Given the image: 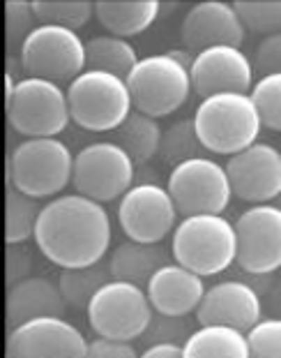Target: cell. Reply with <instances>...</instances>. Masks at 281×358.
<instances>
[{
	"label": "cell",
	"instance_id": "cell-11",
	"mask_svg": "<svg viewBox=\"0 0 281 358\" xmlns=\"http://www.w3.org/2000/svg\"><path fill=\"white\" fill-rule=\"evenodd\" d=\"M166 187H169L182 217L201 215V213L222 215V210H226L233 196L226 166L208 155L192 157L173 166Z\"/></svg>",
	"mask_w": 281,
	"mask_h": 358
},
{
	"label": "cell",
	"instance_id": "cell-28",
	"mask_svg": "<svg viewBox=\"0 0 281 358\" xmlns=\"http://www.w3.org/2000/svg\"><path fill=\"white\" fill-rule=\"evenodd\" d=\"M40 24L79 30L95 17V0H33Z\"/></svg>",
	"mask_w": 281,
	"mask_h": 358
},
{
	"label": "cell",
	"instance_id": "cell-17",
	"mask_svg": "<svg viewBox=\"0 0 281 358\" xmlns=\"http://www.w3.org/2000/svg\"><path fill=\"white\" fill-rule=\"evenodd\" d=\"M245 35L247 30L233 3H226V0H201L192 5L180 28L182 44L194 51V56L219 44L240 47L245 42Z\"/></svg>",
	"mask_w": 281,
	"mask_h": 358
},
{
	"label": "cell",
	"instance_id": "cell-34",
	"mask_svg": "<svg viewBox=\"0 0 281 358\" xmlns=\"http://www.w3.org/2000/svg\"><path fill=\"white\" fill-rule=\"evenodd\" d=\"M254 70L261 77L281 72V33L270 35L258 44L256 58H254Z\"/></svg>",
	"mask_w": 281,
	"mask_h": 358
},
{
	"label": "cell",
	"instance_id": "cell-12",
	"mask_svg": "<svg viewBox=\"0 0 281 358\" xmlns=\"http://www.w3.org/2000/svg\"><path fill=\"white\" fill-rule=\"evenodd\" d=\"M178 206L169 187L157 182L132 185L118 206V222L127 241L157 245L178 227Z\"/></svg>",
	"mask_w": 281,
	"mask_h": 358
},
{
	"label": "cell",
	"instance_id": "cell-6",
	"mask_svg": "<svg viewBox=\"0 0 281 358\" xmlns=\"http://www.w3.org/2000/svg\"><path fill=\"white\" fill-rule=\"evenodd\" d=\"M72 120L88 132H116L132 116L134 100L127 79L86 70L67 86Z\"/></svg>",
	"mask_w": 281,
	"mask_h": 358
},
{
	"label": "cell",
	"instance_id": "cell-15",
	"mask_svg": "<svg viewBox=\"0 0 281 358\" xmlns=\"http://www.w3.org/2000/svg\"><path fill=\"white\" fill-rule=\"evenodd\" d=\"M233 194L249 203H272L281 194V150L256 141L226 162Z\"/></svg>",
	"mask_w": 281,
	"mask_h": 358
},
{
	"label": "cell",
	"instance_id": "cell-25",
	"mask_svg": "<svg viewBox=\"0 0 281 358\" xmlns=\"http://www.w3.org/2000/svg\"><path fill=\"white\" fill-rule=\"evenodd\" d=\"M162 127H159L157 118H150L141 111H132L123 125L116 129V141L118 146H123L129 157L134 162H148L155 155H159L162 148Z\"/></svg>",
	"mask_w": 281,
	"mask_h": 358
},
{
	"label": "cell",
	"instance_id": "cell-19",
	"mask_svg": "<svg viewBox=\"0 0 281 358\" xmlns=\"http://www.w3.org/2000/svg\"><path fill=\"white\" fill-rule=\"evenodd\" d=\"M148 299L153 308L162 317L178 319L187 317L189 312H196L205 296V282L199 273L185 268L178 262H171L162 266L153 278H150Z\"/></svg>",
	"mask_w": 281,
	"mask_h": 358
},
{
	"label": "cell",
	"instance_id": "cell-8",
	"mask_svg": "<svg viewBox=\"0 0 281 358\" xmlns=\"http://www.w3.org/2000/svg\"><path fill=\"white\" fill-rule=\"evenodd\" d=\"M26 77L47 81H74L88 70V49L72 28L40 24L19 49Z\"/></svg>",
	"mask_w": 281,
	"mask_h": 358
},
{
	"label": "cell",
	"instance_id": "cell-22",
	"mask_svg": "<svg viewBox=\"0 0 281 358\" xmlns=\"http://www.w3.org/2000/svg\"><path fill=\"white\" fill-rule=\"evenodd\" d=\"M171 264L169 255L164 252V248L159 245H148V243H136L127 241L113 250L109 257V268L113 280L132 282L146 289L150 278L162 268V266Z\"/></svg>",
	"mask_w": 281,
	"mask_h": 358
},
{
	"label": "cell",
	"instance_id": "cell-26",
	"mask_svg": "<svg viewBox=\"0 0 281 358\" xmlns=\"http://www.w3.org/2000/svg\"><path fill=\"white\" fill-rule=\"evenodd\" d=\"M111 268L109 264H93V266H83V268H65L60 273L58 285L63 292L67 306H72L74 310H88L90 301L95 299V294L111 282Z\"/></svg>",
	"mask_w": 281,
	"mask_h": 358
},
{
	"label": "cell",
	"instance_id": "cell-9",
	"mask_svg": "<svg viewBox=\"0 0 281 358\" xmlns=\"http://www.w3.org/2000/svg\"><path fill=\"white\" fill-rule=\"evenodd\" d=\"M153 310L155 308L143 287L111 280L95 294L86 315L97 338L132 342L148 331L153 322Z\"/></svg>",
	"mask_w": 281,
	"mask_h": 358
},
{
	"label": "cell",
	"instance_id": "cell-37",
	"mask_svg": "<svg viewBox=\"0 0 281 358\" xmlns=\"http://www.w3.org/2000/svg\"><path fill=\"white\" fill-rule=\"evenodd\" d=\"M275 203H277V206H279V208H281V194H279V199H277Z\"/></svg>",
	"mask_w": 281,
	"mask_h": 358
},
{
	"label": "cell",
	"instance_id": "cell-30",
	"mask_svg": "<svg viewBox=\"0 0 281 358\" xmlns=\"http://www.w3.org/2000/svg\"><path fill=\"white\" fill-rule=\"evenodd\" d=\"M233 7L245 30L265 37L281 33V0H235Z\"/></svg>",
	"mask_w": 281,
	"mask_h": 358
},
{
	"label": "cell",
	"instance_id": "cell-24",
	"mask_svg": "<svg viewBox=\"0 0 281 358\" xmlns=\"http://www.w3.org/2000/svg\"><path fill=\"white\" fill-rule=\"evenodd\" d=\"M88 49V70L111 72L120 79H129L139 63V53L125 37L118 35H97L86 42Z\"/></svg>",
	"mask_w": 281,
	"mask_h": 358
},
{
	"label": "cell",
	"instance_id": "cell-18",
	"mask_svg": "<svg viewBox=\"0 0 281 358\" xmlns=\"http://www.w3.org/2000/svg\"><path fill=\"white\" fill-rule=\"evenodd\" d=\"M263 306L258 292L240 280H224L212 285L205 292L196 317L203 324H222L233 326L240 331H252L261 322Z\"/></svg>",
	"mask_w": 281,
	"mask_h": 358
},
{
	"label": "cell",
	"instance_id": "cell-32",
	"mask_svg": "<svg viewBox=\"0 0 281 358\" xmlns=\"http://www.w3.org/2000/svg\"><path fill=\"white\" fill-rule=\"evenodd\" d=\"M5 21H7V42H10V47H19V49L26 42V37L40 26L33 10V0H7Z\"/></svg>",
	"mask_w": 281,
	"mask_h": 358
},
{
	"label": "cell",
	"instance_id": "cell-2",
	"mask_svg": "<svg viewBox=\"0 0 281 358\" xmlns=\"http://www.w3.org/2000/svg\"><path fill=\"white\" fill-rule=\"evenodd\" d=\"M194 125L205 150L238 155L258 141L263 118L249 93H219L199 102Z\"/></svg>",
	"mask_w": 281,
	"mask_h": 358
},
{
	"label": "cell",
	"instance_id": "cell-23",
	"mask_svg": "<svg viewBox=\"0 0 281 358\" xmlns=\"http://www.w3.org/2000/svg\"><path fill=\"white\" fill-rule=\"evenodd\" d=\"M182 349L185 358H252L247 333L222 324L199 326Z\"/></svg>",
	"mask_w": 281,
	"mask_h": 358
},
{
	"label": "cell",
	"instance_id": "cell-20",
	"mask_svg": "<svg viewBox=\"0 0 281 358\" xmlns=\"http://www.w3.org/2000/svg\"><path fill=\"white\" fill-rule=\"evenodd\" d=\"M67 301L60 285H53L49 278L30 275L19 280L7 292V322L14 329L30 319L40 317H65Z\"/></svg>",
	"mask_w": 281,
	"mask_h": 358
},
{
	"label": "cell",
	"instance_id": "cell-38",
	"mask_svg": "<svg viewBox=\"0 0 281 358\" xmlns=\"http://www.w3.org/2000/svg\"><path fill=\"white\" fill-rule=\"evenodd\" d=\"M279 150H281V148H279Z\"/></svg>",
	"mask_w": 281,
	"mask_h": 358
},
{
	"label": "cell",
	"instance_id": "cell-14",
	"mask_svg": "<svg viewBox=\"0 0 281 358\" xmlns=\"http://www.w3.org/2000/svg\"><path fill=\"white\" fill-rule=\"evenodd\" d=\"M88 340L65 317H40L14 326L7 358H86Z\"/></svg>",
	"mask_w": 281,
	"mask_h": 358
},
{
	"label": "cell",
	"instance_id": "cell-10",
	"mask_svg": "<svg viewBox=\"0 0 281 358\" xmlns=\"http://www.w3.org/2000/svg\"><path fill=\"white\" fill-rule=\"evenodd\" d=\"M134 159L116 141L88 143L74 155V192L100 203L123 199L134 182Z\"/></svg>",
	"mask_w": 281,
	"mask_h": 358
},
{
	"label": "cell",
	"instance_id": "cell-21",
	"mask_svg": "<svg viewBox=\"0 0 281 358\" xmlns=\"http://www.w3.org/2000/svg\"><path fill=\"white\" fill-rule=\"evenodd\" d=\"M159 0H95V17L109 35L132 37L148 30L159 17Z\"/></svg>",
	"mask_w": 281,
	"mask_h": 358
},
{
	"label": "cell",
	"instance_id": "cell-7",
	"mask_svg": "<svg viewBox=\"0 0 281 358\" xmlns=\"http://www.w3.org/2000/svg\"><path fill=\"white\" fill-rule=\"evenodd\" d=\"M127 83L132 90L134 109L150 118L176 113L194 90L189 65L173 56V51L141 58Z\"/></svg>",
	"mask_w": 281,
	"mask_h": 358
},
{
	"label": "cell",
	"instance_id": "cell-4",
	"mask_svg": "<svg viewBox=\"0 0 281 358\" xmlns=\"http://www.w3.org/2000/svg\"><path fill=\"white\" fill-rule=\"evenodd\" d=\"M7 120L14 132L28 139L58 136L72 120L67 90L56 81L35 77L12 81L7 74Z\"/></svg>",
	"mask_w": 281,
	"mask_h": 358
},
{
	"label": "cell",
	"instance_id": "cell-3",
	"mask_svg": "<svg viewBox=\"0 0 281 358\" xmlns=\"http://www.w3.org/2000/svg\"><path fill=\"white\" fill-rule=\"evenodd\" d=\"M171 255L180 266L201 278L219 275L238 259L235 224L217 213L182 217L173 231Z\"/></svg>",
	"mask_w": 281,
	"mask_h": 358
},
{
	"label": "cell",
	"instance_id": "cell-35",
	"mask_svg": "<svg viewBox=\"0 0 281 358\" xmlns=\"http://www.w3.org/2000/svg\"><path fill=\"white\" fill-rule=\"evenodd\" d=\"M86 358H141V356L136 354L132 342L97 338V340L88 342V356Z\"/></svg>",
	"mask_w": 281,
	"mask_h": 358
},
{
	"label": "cell",
	"instance_id": "cell-27",
	"mask_svg": "<svg viewBox=\"0 0 281 358\" xmlns=\"http://www.w3.org/2000/svg\"><path fill=\"white\" fill-rule=\"evenodd\" d=\"M44 206L19 189H7V220H5V241L7 245H24L26 241L35 238L37 222Z\"/></svg>",
	"mask_w": 281,
	"mask_h": 358
},
{
	"label": "cell",
	"instance_id": "cell-31",
	"mask_svg": "<svg viewBox=\"0 0 281 358\" xmlns=\"http://www.w3.org/2000/svg\"><path fill=\"white\" fill-rule=\"evenodd\" d=\"M254 102L263 118V125L281 132V72L261 77L252 88Z\"/></svg>",
	"mask_w": 281,
	"mask_h": 358
},
{
	"label": "cell",
	"instance_id": "cell-16",
	"mask_svg": "<svg viewBox=\"0 0 281 358\" xmlns=\"http://www.w3.org/2000/svg\"><path fill=\"white\" fill-rule=\"evenodd\" d=\"M189 72L201 100L219 93H252L256 83L254 63L240 47L231 44H219L196 53Z\"/></svg>",
	"mask_w": 281,
	"mask_h": 358
},
{
	"label": "cell",
	"instance_id": "cell-36",
	"mask_svg": "<svg viewBox=\"0 0 281 358\" xmlns=\"http://www.w3.org/2000/svg\"><path fill=\"white\" fill-rule=\"evenodd\" d=\"M141 358H185V349L178 342H157L141 354Z\"/></svg>",
	"mask_w": 281,
	"mask_h": 358
},
{
	"label": "cell",
	"instance_id": "cell-5",
	"mask_svg": "<svg viewBox=\"0 0 281 358\" xmlns=\"http://www.w3.org/2000/svg\"><path fill=\"white\" fill-rule=\"evenodd\" d=\"M74 155L65 141L58 136L24 139L12 150L7 164L10 185L33 199L60 196L72 182Z\"/></svg>",
	"mask_w": 281,
	"mask_h": 358
},
{
	"label": "cell",
	"instance_id": "cell-29",
	"mask_svg": "<svg viewBox=\"0 0 281 358\" xmlns=\"http://www.w3.org/2000/svg\"><path fill=\"white\" fill-rule=\"evenodd\" d=\"M203 150L205 148L199 139V134H196L194 118L178 120V123H173L171 127L164 129L162 148H159V155H162L164 162L178 166L192 157H201Z\"/></svg>",
	"mask_w": 281,
	"mask_h": 358
},
{
	"label": "cell",
	"instance_id": "cell-33",
	"mask_svg": "<svg viewBox=\"0 0 281 358\" xmlns=\"http://www.w3.org/2000/svg\"><path fill=\"white\" fill-rule=\"evenodd\" d=\"M247 340L252 358H281V319H261Z\"/></svg>",
	"mask_w": 281,
	"mask_h": 358
},
{
	"label": "cell",
	"instance_id": "cell-1",
	"mask_svg": "<svg viewBox=\"0 0 281 358\" xmlns=\"http://www.w3.org/2000/svg\"><path fill=\"white\" fill-rule=\"evenodd\" d=\"M111 217L100 201L83 194H60L40 213L37 250L60 268L100 264L111 245Z\"/></svg>",
	"mask_w": 281,
	"mask_h": 358
},
{
	"label": "cell",
	"instance_id": "cell-13",
	"mask_svg": "<svg viewBox=\"0 0 281 358\" xmlns=\"http://www.w3.org/2000/svg\"><path fill=\"white\" fill-rule=\"evenodd\" d=\"M238 259L235 264L252 275H268L281 268V208L256 203L235 222Z\"/></svg>",
	"mask_w": 281,
	"mask_h": 358
}]
</instances>
